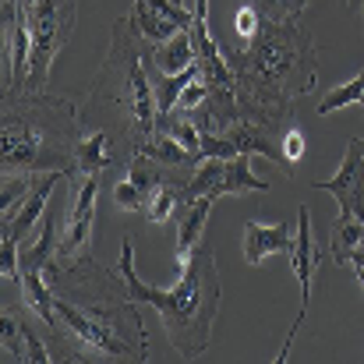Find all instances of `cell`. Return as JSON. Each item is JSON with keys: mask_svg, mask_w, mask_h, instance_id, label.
<instances>
[{"mask_svg": "<svg viewBox=\"0 0 364 364\" xmlns=\"http://www.w3.org/2000/svg\"><path fill=\"white\" fill-rule=\"evenodd\" d=\"M78 96L50 92H4V131H0V163L4 177H39V173H71L75 145L82 138Z\"/></svg>", "mask_w": 364, "mask_h": 364, "instance_id": "277c9868", "label": "cell"}, {"mask_svg": "<svg viewBox=\"0 0 364 364\" xmlns=\"http://www.w3.org/2000/svg\"><path fill=\"white\" fill-rule=\"evenodd\" d=\"M361 107H364V103H361Z\"/></svg>", "mask_w": 364, "mask_h": 364, "instance_id": "4dcf8cb0", "label": "cell"}, {"mask_svg": "<svg viewBox=\"0 0 364 364\" xmlns=\"http://www.w3.org/2000/svg\"><path fill=\"white\" fill-rule=\"evenodd\" d=\"M159 127L163 131H170L198 163H202V131H198V124L191 121V114H184V110H170V114H163L159 117Z\"/></svg>", "mask_w": 364, "mask_h": 364, "instance_id": "ffe728a7", "label": "cell"}, {"mask_svg": "<svg viewBox=\"0 0 364 364\" xmlns=\"http://www.w3.org/2000/svg\"><path fill=\"white\" fill-rule=\"evenodd\" d=\"M152 60H156V68L166 71V75H181V71L195 68V64H198V53H195L191 28L170 36L166 43H156V46H152Z\"/></svg>", "mask_w": 364, "mask_h": 364, "instance_id": "e0dca14e", "label": "cell"}, {"mask_svg": "<svg viewBox=\"0 0 364 364\" xmlns=\"http://www.w3.org/2000/svg\"><path fill=\"white\" fill-rule=\"evenodd\" d=\"M36 4H39V0H18V7H21V11H25V14H28V11H32V7H36Z\"/></svg>", "mask_w": 364, "mask_h": 364, "instance_id": "f1b7e54d", "label": "cell"}, {"mask_svg": "<svg viewBox=\"0 0 364 364\" xmlns=\"http://www.w3.org/2000/svg\"><path fill=\"white\" fill-rule=\"evenodd\" d=\"M318 258H322V255H318L315 230H311V209L301 205V209H297V234H294V247H290V269H294V276H297V283H301V311H297V318H294V326H290V333H287V340H283V350L276 354V364L290 361L294 336H297V329L304 326V315H308V308H311V290H315Z\"/></svg>", "mask_w": 364, "mask_h": 364, "instance_id": "ba28073f", "label": "cell"}, {"mask_svg": "<svg viewBox=\"0 0 364 364\" xmlns=\"http://www.w3.org/2000/svg\"><path fill=\"white\" fill-rule=\"evenodd\" d=\"M152 46L134 32L127 14L114 21L110 50L85 96H78V121L89 131H107L121 159L141 152L159 127V103L152 89Z\"/></svg>", "mask_w": 364, "mask_h": 364, "instance_id": "3957f363", "label": "cell"}, {"mask_svg": "<svg viewBox=\"0 0 364 364\" xmlns=\"http://www.w3.org/2000/svg\"><path fill=\"white\" fill-rule=\"evenodd\" d=\"M114 202H117V209H124V213H145L149 202H152V195H149L134 177L124 173L121 181L114 184Z\"/></svg>", "mask_w": 364, "mask_h": 364, "instance_id": "d4e9b609", "label": "cell"}, {"mask_svg": "<svg viewBox=\"0 0 364 364\" xmlns=\"http://www.w3.org/2000/svg\"><path fill=\"white\" fill-rule=\"evenodd\" d=\"M311 188L329 191L340 205V216H354L364 223V138H350L340 170L329 181H315Z\"/></svg>", "mask_w": 364, "mask_h": 364, "instance_id": "8fae6325", "label": "cell"}, {"mask_svg": "<svg viewBox=\"0 0 364 364\" xmlns=\"http://www.w3.org/2000/svg\"><path fill=\"white\" fill-rule=\"evenodd\" d=\"M350 103H364V71L354 75L350 82L329 89V92L318 100V117H329V114H336V110H343V107H350Z\"/></svg>", "mask_w": 364, "mask_h": 364, "instance_id": "7402d4cb", "label": "cell"}, {"mask_svg": "<svg viewBox=\"0 0 364 364\" xmlns=\"http://www.w3.org/2000/svg\"><path fill=\"white\" fill-rule=\"evenodd\" d=\"M0 350H4V361L18 364H46L50 358V347L46 340L39 336L36 322L28 318V311L14 301V304H4V315H0Z\"/></svg>", "mask_w": 364, "mask_h": 364, "instance_id": "30bf717a", "label": "cell"}, {"mask_svg": "<svg viewBox=\"0 0 364 364\" xmlns=\"http://www.w3.org/2000/svg\"><path fill=\"white\" fill-rule=\"evenodd\" d=\"M209 213H213V198H188L177 205V262L184 265L191 258V251L205 241V227H209Z\"/></svg>", "mask_w": 364, "mask_h": 364, "instance_id": "4fadbf2b", "label": "cell"}, {"mask_svg": "<svg viewBox=\"0 0 364 364\" xmlns=\"http://www.w3.org/2000/svg\"><path fill=\"white\" fill-rule=\"evenodd\" d=\"M64 343L75 361H145L149 333L127 279L103 269L92 255L75 262H50L43 269Z\"/></svg>", "mask_w": 364, "mask_h": 364, "instance_id": "6da1fadb", "label": "cell"}, {"mask_svg": "<svg viewBox=\"0 0 364 364\" xmlns=\"http://www.w3.org/2000/svg\"><path fill=\"white\" fill-rule=\"evenodd\" d=\"M354 272H358V279H361V287H364V269L361 265H354Z\"/></svg>", "mask_w": 364, "mask_h": 364, "instance_id": "f546056e", "label": "cell"}, {"mask_svg": "<svg viewBox=\"0 0 364 364\" xmlns=\"http://www.w3.org/2000/svg\"><path fill=\"white\" fill-rule=\"evenodd\" d=\"M258 25H262V18H258V11L247 4V0H241V7H237V14H234V28H237V39H251L255 32H258Z\"/></svg>", "mask_w": 364, "mask_h": 364, "instance_id": "4316f807", "label": "cell"}, {"mask_svg": "<svg viewBox=\"0 0 364 364\" xmlns=\"http://www.w3.org/2000/svg\"><path fill=\"white\" fill-rule=\"evenodd\" d=\"M223 53L244 117L276 127L294 124V103L318 82V50L301 21H262L247 43L227 46Z\"/></svg>", "mask_w": 364, "mask_h": 364, "instance_id": "7a4b0ae2", "label": "cell"}, {"mask_svg": "<svg viewBox=\"0 0 364 364\" xmlns=\"http://www.w3.org/2000/svg\"><path fill=\"white\" fill-rule=\"evenodd\" d=\"M96 205H100V173L78 177L71 205L64 209V223L57 230V262H75L92 255L96 241Z\"/></svg>", "mask_w": 364, "mask_h": 364, "instance_id": "52a82bcc", "label": "cell"}, {"mask_svg": "<svg viewBox=\"0 0 364 364\" xmlns=\"http://www.w3.org/2000/svg\"><path fill=\"white\" fill-rule=\"evenodd\" d=\"M358 247H364V223L354 216H340L333 227V258L340 265H347L350 251H358Z\"/></svg>", "mask_w": 364, "mask_h": 364, "instance_id": "44dd1931", "label": "cell"}, {"mask_svg": "<svg viewBox=\"0 0 364 364\" xmlns=\"http://www.w3.org/2000/svg\"><path fill=\"white\" fill-rule=\"evenodd\" d=\"M262 21H301L304 7L311 0H247Z\"/></svg>", "mask_w": 364, "mask_h": 364, "instance_id": "cb8c5ba5", "label": "cell"}, {"mask_svg": "<svg viewBox=\"0 0 364 364\" xmlns=\"http://www.w3.org/2000/svg\"><path fill=\"white\" fill-rule=\"evenodd\" d=\"M290 223H272V227H262V223H244V262L247 265H258L265 262L269 255H287L290 258Z\"/></svg>", "mask_w": 364, "mask_h": 364, "instance_id": "5bb4252c", "label": "cell"}, {"mask_svg": "<svg viewBox=\"0 0 364 364\" xmlns=\"http://www.w3.org/2000/svg\"><path fill=\"white\" fill-rule=\"evenodd\" d=\"M64 177H71V173H60V170H53V173H39V181L28 188V198L18 202V205H11V209H4V223H0V230H11V237L25 247L28 237H32V230H36V223L46 216V202H50L53 188H57Z\"/></svg>", "mask_w": 364, "mask_h": 364, "instance_id": "7c38bea8", "label": "cell"}, {"mask_svg": "<svg viewBox=\"0 0 364 364\" xmlns=\"http://www.w3.org/2000/svg\"><path fill=\"white\" fill-rule=\"evenodd\" d=\"M127 21L134 25V32L156 46V43H166L170 36L184 32L195 25V7L188 0H134Z\"/></svg>", "mask_w": 364, "mask_h": 364, "instance_id": "9c48e42d", "label": "cell"}, {"mask_svg": "<svg viewBox=\"0 0 364 364\" xmlns=\"http://www.w3.org/2000/svg\"><path fill=\"white\" fill-rule=\"evenodd\" d=\"M121 156L114 149V138L107 131H82L78 145H75V170L71 177H85V173H103L107 166H114Z\"/></svg>", "mask_w": 364, "mask_h": 364, "instance_id": "9a60e30c", "label": "cell"}, {"mask_svg": "<svg viewBox=\"0 0 364 364\" xmlns=\"http://www.w3.org/2000/svg\"><path fill=\"white\" fill-rule=\"evenodd\" d=\"M205 100H209V85H205V78L198 75V78L181 92V100H177V107H173V110H198Z\"/></svg>", "mask_w": 364, "mask_h": 364, "instance_id": "83f0119b", "label": "cell"}, {"mask_svg": "<svg viewBox=\"0 0 364 364\" xmlns=\"http://www.w3.org/2000/svg\"><path fill=\"white\" fill-rule=\"evenodd\" d=\"M117 272L127 279V290L134 301H145L159 311L163 318V329H166V340L170 347L195 361L209 350V340H213V322L220 315V269H216V251L209 247V241H202L191 258L181 265V276L173 287L159 290V287H149L138 269H134V247L124 237L121 247V262H117Z\"/></svg>", "mask_w": 364, "mask_h": 364, "instance_id": "5b68a950", "label": "cell"}, {"mask_svg": "<svg viewBox=\"0 0 364 364\" xmlns=\"http://www.w3.org/2000/svg\"><path fill=\"white\" fill-rule=\"evenodd\" d=\"M279 145H283V156H287V159H290L294 166H297V163L304 159V152H308V141H304V134H301L297 121H294L290 127H287V131H283V141H279Z\"/></svg>", "mask_w": 364, "mask_h": 364, "instance_id": "484cf974", "label": "cell"}, {"mask_svg": "<svg viewBox=\"0 0 364 364\" xmlns=\"http://www.w3.org/2000/svg\"><path fill=\"white\" fill-rule=\"evenodd\" d=\"M223 177H227V159H216V156L202 159L195 166L191 181L181 188V202H188V198H213V202L223 198Z\"/></svg>", "mask_w": 364, "mask_h": 364, "instance_id": "ac0fdd59", "label": "cell"}, {"mask_svg": "<svg viewBox=\"0 0 364 364\" xmlns=\"http://www.w3.org/2000/svg\"><path fill=\"white\" fill-rule=\"evenodd\" d=\"M269 184L262 177H255L251 170V152H241L234 159H227V177H223V195H265Z\"/></svg>", "mask_w": 364, "mask_h": 364, "instance_id": "d6986e66", "label": "cell"}, {"mask_svg": "<svg viewBox=\"0 0 364 364\" xmlns=\"http://www.w3.org/2000/svg\"><path fill=\"white\" fill-rule=\"evenodd\" d=\"M141 156H149V159L159 163L163 170H195V166H198V159H195L170 131H163V127H156V131L145 138Z\"/></svg>", "mask_w": 364, "mask_h": 364, "instance_id": "2e32d148", "label": "cell"}, {"mask_svg": "<svg viewBox=\"0 0 364 364\" xmlns=\"http://www.w3.org/2000/svg\"><path fill=\"white\" fill-rule=\"evenodd\" d=\"M177 205H181V188H173V184H159L156 195H152V202H149V209H145L149 227H163V223H170V220L177 216Z\"/></svg>", "mask_w": 364, "mask_h": 364, "instance_id": "603a6c76", "label": "cell"}, {"mask_svg": "<svg viewBox=\"0 0 364 364\" xmlns=\"http://www.w3.org/2000/svg\"><path fill=\"white\" fill-rule=\"evenodd\" d=\"M78 21V0H39L28 11V28H32V57H28V92H46L50 85V68L64 43L71 39Z\"/></svg>", "mask_w": 364, "mask_h": 364, "instance_id": "8992f818", "label": "cell"}]
</instances>
